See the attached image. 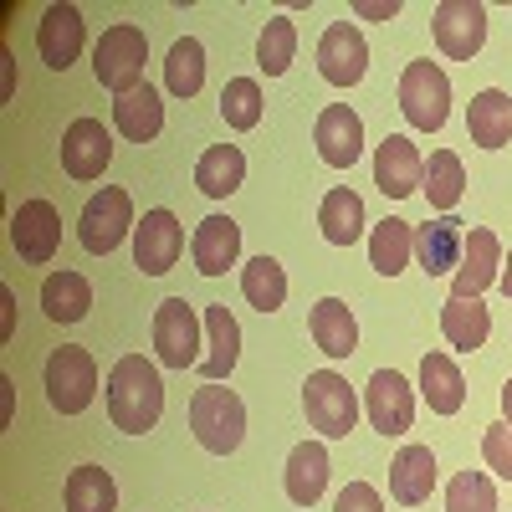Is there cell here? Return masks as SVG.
I'll return each mask as SVG.
<instances>
[{
	"mask_svg": "<svg viewBox=\"0 0 512 512\" xmlns=\"http://www.w3.org/2000/svg\"><path fill=\"white\" fill-rule=\"evenodd\" d=\"M241 292H246V303L262 318L277 313L287 303V272H282L277 256H251V262L241 267Z\"/></svg>",
	"mask_w": 512,
	"mask_h": 512,
	"instance_id": "1f68e13d",
	"label": "cell"
},
{
	"mask_svg": "<svg viewBox=\"0 0 512 512\" xmlns=\"http://www.w3.org/2000/svg\"><path fill=\"white\" fill-rule=\"evenodd\" d=\"M297 57V21L292 16H272L262 26V36H256V67H262L267 77H282Z\"/></svg>",
	"mask_w": 512,
	"mask_h": 512,
	"instance_id": "8d00e7d4",
	"label": "cell"
},
{
	"mask_svg": "<svg viewBox=\"0 0 512 512\" xmlns=\"http://www.w3.org/2000/svg\"><path fill=\"white\" fill-rule=\"evenodd\" d=\"M205 328H210V354L200 359V374H205V384H221L236 369V359H241V323L231 318L226 303H210L205 308Z\"/></svg>",
	"mask_w": 512,
	"mask_h": 512,
	"instance_id": "d4e9b609",
	"label": "cell"
},
{
	"mask_svg": "<svg viewBox=\"0 0 512 512\" xmlns=\"http://www.w3.org/2000/svg\"><path fill=\"white\" fill-rule=\"evenodd\" d=\"M108 415L123 436H144L164 415V379L144 354H123L108 369Z\"/></svg>",
	"mask_w": 512,
	"mask_h": 512,
	"instance_id": "6da1fadb",
	"label": "cell"
},
{
	"mask_svg": "<svg viewBox=\"0 0 512 512\" xmlns=\"http://www.w3.org/2000/svg\"><path fill=\"white\" fill-rule=\"evenodd\" d=\"M93 308V287L82 272H52L47 282H41V313H47L52 323H82Z\"/></svg>",
	"mask_w": 512,
	"mask_h": 512,
	"instance_id": "f1b7e54d",
	"label": "cell"
},
{
	"mask_svg": "<svg viewBox=\"0 0 512 512\" xmlns=\"http://www.w3.org/2000/svg\"><path fill=\"white\" fill-rule=\"evenodd\" d=\"M154 354L164 369H195L200 364V313L185 297H164L154 308Z\"/></svg>",
	"mask_w": 512,
	"mask_h": 512,
	"instance_id": "ba28073f",
	"label": "cell"
},
{
	"mask_svg": "<svg viewBox=\"0 0 512 512\" xmlns=\"http://www.w3.org/2000/svg\"><path fill=\"white\" fill-rule=\"evenodd\" d=\"M190 256L200 277H226L241 256V226L231 216H205L190 236Z\"/></svg>",
	"mask_w": 512,
	"mask_h": 512,
	"instance_id": "d6986e66",
	"label": "cell"
},
{
	"mask_svg": "<svg viewBox=\"0 0 512 512\" xmlns=\"http://www.w3.org/2000/svg\"><path fill=\"white\" fill-rule=\"evenodd\" d=\"M410 256H415V226L400 216H384L369 236V267L379 277H400L410 267Z\"/></svg>",
	"mask_w": 512,
	"mask_h": 512,
	"instance_id": "f546056e",
	"label": "cell"
},
{
	"mask_svg": "<svg viewBox=\"0 0 512 512\" xmlns=\"http://www.w3.org/2000/svg\"><path fill=\"white\" fill-rule=\"evenodd\" d=\"M420 180H425V159H420V149L405 134H390V139L374 149V185L390 195V200L415 195Z\"/></svg>",
	"mask_w": 512,
	"mask_h": 512,
	"instance_id": "ac0fdd59",
	"label": "cell"
},
{
	"mask_svg": "<svg viewBox=\"0 0 512 512\" xmlns=\"http://www.w3.org/2000/svg\"><path fill=\"white\" fill-rule=\"evenodd\" d=\"M113 123H118V134H123L128 144H149L159 128H164V103H159V93L149 88V82L118 93V98H113Z\"/></svg>",
	"mask_w": 512,
	"mask_h": 512,
	"instance_id": "603a6c76",
	"label": "cell"
},
{
	"mask_svg": "<svg viewBox=\"0 0 512 512\" xmlns=\"http://www.w3.org/2000/svg\"><path fill=\"white\" fill-rule=\"evenodd\" d=\"M282 477H287V497H292L297 507H313V502L323 497V487H328V446H323V441L292 446Z\"/></svg>",
	"mask_w": 512,
	"mask_h": 512,
	"instance_id": "4316f807",
	"label": "cell"
},
{
	"mask_svg": "<svg viewBox=\"0 0 512 512\" xmlns=\"http://www.w3.org/2000/svg\"><path fill=\"white\" fill-rule=\"evenodd\" d=\"M420 395H425V405H431L436 415H456L466 405V379H461L451 354L436 349V354L420 359Z\"/></svg>",
	"mask_w": 512,
	"mask_h": 512,
	"instance_id": "83f0119b",
	"label": "cell"
},
{
	"mask_svg": "<svg viewBox=\"0 0 512 512\" xmlns=\"http://www.w3.org/2000/svg\"><path fill=\"white\" fill-rule=\"evenodd\" d=\"M144 62H149V36L134 21L108 26L98 36V47H93V77L103 82L113 98L128 93V88H139V82H144Z\"/></svg>",
	"mask_w": 512,
	"mask_h": 512,
	"instance_id": "3957f363",
	"label": "cell"
},
{
	"mask_svg": "<svg viewBox=\"0 0 512 512\" xmlns=\"http://www.w3.org/2000/svg\"><path fill=\"white\" fill-rule=\"evenodd\" d=\"M164 88L175 98H195L205 88V47L195 36H180L164 57Z\"/></svg>",
	"mask_w": 512,
	"mask_h": 512,
	"instance_id": "d590c367",
	"label": "cell"
},
{
	"mask_svg": "<svg viewBox=\"0 0 512 512\" xmlns=\"http://www.w3.org/2000/svg\"><path fill=\"white\" fill-rule=\"evenodd\" d=\"M67 512H118V487L103 466H77L62 487Z\"/></svg>",
	"mask_w": 512,
	"mask_h": 512,
	"instance_id": "e575fe53",
	"label": "cell"
},
{
	"mask_svg": "<svg viewBox=\"0 0 512 512\" xmlns=\"http://www.w3.org/2000/svg\"><path fill=\"white\" fill-rule=\"evenodd\" d=\"M461 251H466V221L441 216V221L415 226V262L425 267V277L456 272L461 267Z\"/></svg>",
	"mask_w": 512,
	"mask_h": 512,
	"instance_id": "ffe728a7",
	"label": "cell"
},
{
	"mask_svg": "<svg viewBox=\"0 0 512 512\" xmlns=\"http://www.w3.org/2000/svg\"><path fill=\"white\" fill-rule=\"evenodd\" d=\"M190 431L210 456H231L246 436V405L236 390H221V384H200L190 395Z\"/></svg>",
	"mask_w": 512,
	"mask_h": 512,
	"instance_id": "7a4b0ae2",
	"label": "cell"
},
{
	"mask_svg": "<svg viewBox=\"0 0 512 512\" xmlns=\"http://www.w3.org/2000/svg\"><path fill=\"white\" fill-rule=\"evenodd\" d=\"M82 41H88V26H82V11L77 6H47V16H41V26H36V52H41V62L47 67H57V72H67L72 62H77V52H82Z\"/></svg>",
	"mask_w": 512,
	"mask_h": 512,
	"instance_id": "e0dca14e",
	"label": "cell"
},
{
	"mask_svg": "<svg viewBox=\"0 0 512 512\" xmlns=\"http://www.w3.org/2000/svg\"><path fill=\"white\" fill-rule=\"evenodd\" d=\"M318 226H323V236H328L333 246H354L359 231H364V200H359L349 185L328 190L323 205H318Z\"/></svg>",
	"mask_w": 512,
	"mask_h": 512,
	"instance_id": "836d02e7",
	"label": "cell"
},
{
	"mask_svg": "<svg viewBox=\"0 0 512 512\" xmlns=\"http://www.w3.org/2000/svg\"><path fill=\"white\" fill-rule=\"evenodd\" d=\"M497 277H502V241H497L487 226L466 231L461 267L451 272V297H482Z\"/></svg>",
	"mask_w": 512,
	"mask_h": 512,
	"instance_id": "2e32d148",
	"label": "cell"
},
{
	"mask_svg": "<svg viewBox=\"0 0 512 512\" xmlns=\"http://www.w3.org/2000/svg\"><path fill=\"white\" fill-rule=\"evenodd\" d=\"M436 492V456L431 446H400V456L390 461V497L405 507L431 502Z\"/></svg>",
	"mask_w": 512,
	"mask_h": 512,
	"instance_id": "7402d4cb",
	"label": "cell"
},
{
	"mask_svg": "<svg viewBox=\"0 0 512 512\" xmlns=\"http://www.w3.org/2000/svg\"><path fill=\"white\" fill-rule=\"evenodd\" d=\"M502 420H507V425H512V379H507V384H502Z\"/></svg>",
	"mask_w": 512,
	"mask_h": 512,
	"instance_id": "ee69618b",
	"label": "cell"
},
{
	"mask_svg": "<svg viewBox=\"0 0 512 512\" xmlns=\"http://www.w3.org/2000/svg\"><path fill=\"white\" fill-rule=\"evenodd\" d=\"M431 31L451 62H472L487 41V6H477V0H441L431 16Z\"/></svg>",
	"mask_w": 512,
	"mask_h": 512,
	"instance_id": "9c48e42d",
	"label": "cell"
},
{
	"mask_svg": "<svg viewBox=\"0 0 512 512\" xmlns=\"http://www.w3.org/2000/svg\"><path fill=\"white\" fill-rule=\"evenodd\" d=\"M497 287H502V292H507V297H512V251H507V256H502V277H497Z\"/></svg>",
	"mask_w": 512,
	"mask_h": 512,
	"instance_id": "7bdbcfd3",
	"label": "cell"
},
{
	"mask_svg": "<svg viewBox=\"0 0 512 512\" xmlns=\"http://www.w3.org/2000/svg\"><path fill=\"white\" fill-rule=\"evenodd\" d=\"M400 113L420 134H436L451 113V77L436 62H410L400 72Z\"/></svg>",
	"mask_w": 512,
	"mask_h": 512,
	"instance_id": "8992f818",
	"label": "cell"
},
{
	"mask_svg": "<svg viewBox=\"0 0 512 512\" xmlns=\"http://www.w3.org/2000/svg\"><path fill=\"white\" fill-rule=\"evenodd\" d=\"M308 333L328 359H349L359 349V323H354L344 297H318L313 313H308Z\"/></svg>",
	"mask_w": 512,
	"mask_h": 512,
	"instance_id": "44dd1931",
	"label": "cell"
},
{
	"mask_svg": "<svg viewBox=\"0 0 512 512\" xmlns=\"http://www.w3.org/2000/svg\"><path fill=\"white\" fill-rule=\"evenodd\" d=\"M482 456H487V466H492L497 477L512 482V425L507 420H497V425H487V431H482Z\"/></svg>",
	"mask_w": 512,
	"mask_h": 512,
	"instance_id": "ab89813d",
	"label": "cell"
},
{
	"mask_svg": "<svg viewBox=\"0 0 512 512\" xmlns=\"http://www.w3.org/2000/svg\"><path fill=\"white\" fill-rule=\"evenodd\" d=\"M441 333H446V344L461 349V354H472L487 344V333H492V313L482 297H446L441 303Z\"/></svg>",
	"mask_w": 512,
	"mask_h": 512,
	"instance_id": "484cf974",
	"label": "cell"
},
{
	"mask_svg": "<svg viewBox=\"0 0 512 512\" xmlns=\"http://www.w3.org/2000/svg\"><path fill=\"white\" fill-rule=\"evenodd\" d=\"M466 134L477 149H502L512 144V98L502 88H482L466 108Z\"/></svg>",
	"mask_w": 512,
	"mask_h": 512,
	"instance_id": "cb8c5ba5",
	"label": "cell"
},
{
	"mask_svg": "<svg viewBox=\"0 0 512 512\" xmlns=\"http://www.w3.org/2000/svg\"><path fill=\"white\" fill-rule=\"evenodd\" d=\"M134 200H128L123 185H103L88 205H82V221H77V241L88 246L93 256H108L123 246V236L134 231Z\"/></svg>",
	"mask_w": 512,
	"mask_h": 512,
	"instance_id": "52a82bcc",
	"label": "cell"
},
{
	"mask_svg": "<svg viewBox=\"0 0 512 512\" xmlns=\"http://www.w3.org/2000/svg\"><path fill=\"white\" fill-rule=\"evenodd\" d=\"M41 379H47L52 410H62V415H82L93 405V395H98V364H93L88 349H77V344L52 349L47 374H41Z\"/></svg>",
	"mask_w": 512,
	"mask_h": 512,
	"instance_id": "5b68a950",
	"label": "cell"
},
{
	"mask_svg": "<svg viewBox=\"0 0 512 512\" xmlns=\"http://www.w3.org/2000/svg\"><path fill=\"white\" fill-rule=\"evenodd\" d=\"M241 180H246V154L236 144H210L195 164V185L210 200H226L231 190H241Z\"/></svg>",
	"mask_w": 512,
	"mask_h": 512,
	"instance_id": "4dcf8cb0",
	"label": "cell"
},
{
	"mask_svg": "<svg viewBox=\"0 0 512 512\" xmlns=\"http://www.w3.org/2000/svg\"><path fill=\"white\" fill-rule=\"evenodd\" d=\"M369 67V47H364V36L354 21H333L318 41V72L323 82H333V88H354V82L364 77Z\"/></svg>",
	"mask_w": 512,
	"mask_h": 512,
	"instance_id": "5bb4252c",
	"label": "cell"
},
{
	"mask_svg": "<svg viewBox=\"0 0 512 512\" xmlns=\"http://www.w3.org/2000/svg\"><path fill=\"white\" fill-rule=\"evenodd\" d=\"M313 144H318V159L328 169H354L359 154H364V118L349 103L323 108L318 123H313Z\"/></svg>",
	"mask_w": 512,
	"mask_h": 512,
	"instance_id": "4fadbf2b",
	"label": "cell"
},
{
	"mask_svg": "<svg viewBox=\"0 0 512 512\" xmlns=\"http://www.w3.org/2000/svg\"><path fill=\"white\" fill-rule=\"evenodd\" d=\"M333 512H384V497H379L369 482H349L344 492H338Z\"/></svg>",
	"mask_w": 512,
	"mask_h": 512,
	"instance_id": "60d3db41",
	"label": "cell"
},
{
	"mask_svg": "<svg viewBox=\"0 0 512 512\" xmlns=\"http://www.w3.org/2000/svg\"><path fill=\"white\" fill-rule=\"evenodd\" d=\"M185 251V226L175 221V210H144V221L134 226V267L144 277H164Z\"/></svg>",
	"mask_w": 512,
	"mask_h": 512,
	"instance_id": "7c38bea8",
	"label": "cell"
},
{
	"mask_svg": "<svg viewBox=\"0 0 512 512\" xmlns=\"http://www.w3.org/2000/svg\"><path fill=\"white\" fill-rule=\"evenodd\" d=\"M446 512H497V492L487 472H461L446 487Z\"/></svg>",
	"mask_w": 512,
	"mask_h": 512,
	"instance_id": "f35d334b",
	"label": "cell"
},
{
	"mask_svg": "<svg viewBox=\"0 0 512 512\" xmlns=\"http://www.w3.org/2000/svg\"><path fill=\"white\" fill-rule=\"evenodd\" d=\"M303 410H308V425H313L318 436L344 441V436L354 431V420H359V395L349 390L344 374L318 369V374H308V384H303Z\"/></svg>",
	"mask_w": 512,
	"mask_h": 512,
	"instance_id": "277c9868",
	"label": "cell"
},
{
	"mask_svg": "<svg viewBox=\"0 0 512 512\" xmlns=\"http://www.w3.org/2000/svg\"><path fill=\"white\" fill-rule=\"evenodd\" d=\"M425 200H431V210H441V216H451V210L461 205L466 195V169L451 149H436L431 159H425V180H420Z\"/></svg>",
	"mask_w": 512,
	"mask_h": 512,
	"instance_id": "d6a6232c",
	"label": "cell"
},
{
	"mask_svg": "<svg viewBox=\"0 0 512 512\" xmlns=\"http://www.w3.org/2000/svg\"><path fill=\"white\" fill-rule=\"evenodd\" d=\"M11 246L21 251V262L47 267L62 251V216L52 200H21V210L11 216Z\"/></svg>",
	"mask_w": 512,
	"mask_h": 512,
	"instance_id": "8fae6325",
	"label": "cell"
},
{
	"mask_svg": "<svg viewBox=\"0 0 512 512\" xmlns=\"http://www.w3.org/2000/svg\"><path fill=\"white\" fill-rule=\"evenodd\" d=\"M262 82L256 77H231L226 88H221V118L236 128V134H246V128L262 123Z\"/></svg>",
	"mask_w": 512,
	"mask_h": 512,
	"instance_id": "74e56055",
	"label": "cell"
},
{
	"mask_svg": "<svg viewBox=\"0 0 512 512\" xmlns=\"http://www.w3.org/2000/svg\"><path fill=\"white\" fill-rule=\"evenodd\" d=\"M364 21H395L400 16V6H395V0H359V6H354Z\"/></svg>",
	"mask_w": 512,
	"mask_h": 512,
	"instance_id": "b9f144b4",
	"label": "cell"
},
{
	"mask_svg": "<svg viewBox=\"0 0 512 512\" xmlns=\"http://www.w3.org/2000/svg\"><path fill=\"white\" fill-rule=\"evenodd\" d=\"M364 410L369 425L379 436H405L410 420H415V390L400 369H374L369 374V390H364Z\"/></svg>",
	"mask_w": 512,
	"mask_h": 512,
	"instance_id": "30bf717a",
	"label": "cell"
},
{
	"mask_svg": "<svg viewBox=\"0 0 512 512\" xmlns=\"http://www.w3.org/2000/svg\"><path fill=\"white\" fill-rule=\"evenodd\" d=\"M113 159V139L103 118H72L67 134H62V169L72 180H98Z\"/></svg>",
	"mask_w": 512,
	"mask_h": 512,
	"instance_id": "9a60e30c",
	"label": "cell"
}]
</instances>
